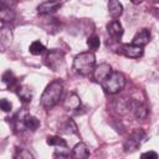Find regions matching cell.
<instances>
[{
	"label": "cell",
	"instance_id": "cell-1",
	"mask_svg": "<svg viewBox=\"0 0 159 159\" xmlns=\"http://www.w3.org/2000/svg\"><path fill=\"white\" fill-rule=\"evenodd\" d=\"M62 92H63V84L60 80H56V81H52L43 91L41 98H40V102H41V106L45 108V109H51L52 107H55L61 96H62Z\"/></svg>",
	"mask_w": 159,
	"mask_h": 159
},
{
	"label": "cell",
	"instance_id": "cell-2",
	"mask_svg": "<svg viewBox=\"0 0 159 159\" xmlns=\"http://www.w3.org/2000/svg\"><path fill=\"white\" fill-rule=\"evenodd\" d=\"M96 67V56L93 52H81L73 58V70L81 76H88L93 73Z\"/></svg>",
	"mask_w": 159,
	"mask_h": 159
},
{
	"label": "cell",
	"instance_id": "cell-3",
	"mask_svg": "<svg viewBox=\"0 0 159 159\" xmlns=\"http://www.w3.org/2000/svg\"><path fill=\"white\" fill-rule=\"evenodd\" d=\"M125 77L122 72L119 71H112V73L101 83L102 88L109 93V94H116L118 92H120L124 86H125Z\"/></svg>",
	"mask_w": 159,
	"mask_h": 159
},
{
	"label": "cell",
	"instance_id": "cell-4",
	"mask_svg": "<svg viewBox=\"0 0 159 159\" xmlns=\"http://www.w3.org/2000/svg\"><path fill=\"white\" fill-rule=\"evenodd\" d=\"M144 138H145V132L143 129H140V128L134 129L124 142V145H123L124 152L132 153V152H135L137 149H139Z\"/></svg>",
	"mask_w": 159,
	"mask_h": 159
},
{
	"label": "cell",
	"instance_id": "cell-5",
	"mask_svg": "<svg viewBox=\"0 0 159 159\" xmlns=\"http://www.w3.org/2000/svg\"><path fill=\"white\" fill-rule=\"evenodd\" d=\"M45 62H46V66L48 68H51L52 71H58L63 66L65 55L60 50H55V48L48 50L46 53V57H45Z\"/></svg>",
	"mask_w": 159,
	"mask_h": 159
},
{
	"label": "cell",
	"instance_id": "cell-6",
	"mask_svg": "<svg viewBox=\"0 0 159 159\" xmlns=\"http://www.w3.org/2000/svg\"><path fill=\"white\" fill-rule=\"evenodd\" d=\"M117 52L125 56V57H129V58H139L143 56V47L142 46H137V45H133V43H124L122 46H119L117 48Z\"/></svg>",
	"mask_w": 159,
	"mask_h": 159
},
{
	"label": "cell",
	"instance_id": "cell-7",
	"mask_svg": "<svg viewBox=\"0 0 159 159\" xmlns=\"http://www.w3.org/2000/svg\"><path fill=\"white\" fill-rule=\"evenodd\" d=\"M133 106H134V102L128 97H119V98H116L113 102V107L116 112L119 114H127L129 111L133 109Z\"/></svg>",
	"mask_w": 159,
	"mask_h": 159
},
{
	"label": "cell",
	"instance_id": "cell-8",
	"mask_svg": "<svg viewBox=\"0 0 159 159\" xmlns=\"http://www.w3.org/2000/svg\"><path fill=\"white\" fill-rule=\"evenodd\" d=\"M111 73H112V67L108 63L103 62V63H99L94 67V71H93L92 75H93V78H94L96 82L102 83Z\"/></svg>",
	"mask_w": 159,
	"mask_h": 159
},
{
	"label": "cell",
	"instance_id": "cell-9",
	"mask_svg": "<svg viewBox=\"0 0 159 159\" xmlns=\"http://www.w3.org/2000/svg\"><path fill=\"white\" fill-rule=\"evenodd\" d=\"M61 7V1L58 0H46L43 2H41L37 6V12L40 15H48L52 14L55 11H57Z\"/></svg>",
	"mask_w": 159,
	"mask_h": 159
},
{
	"label": "cell",
	"instance_id": "cell-10",
	"mask_svg": "<svg viewBox=\"0 0 159 159\" xmlns=\"http://www.w3.org/2000/svg\"><path fill=\"white\" fill-rule=\"evenodd\" d=\"M62 104H63V108L67 111H77L81 107V99L75 92H71L66 96Z\"/></svg>",
	"mask_w": 159,
	"mask_h": 159
},
{
	"label": "cell",
	"instance_id": "cell-11",
	"mask_svg": "<svg viewBox=\"0 0 159 159\" xmlns=\"http://www.w3.org/2000/svg\"><path fill=\"white\" fill-rule=\"evenodd\" d=\"M11 40H12V32L9 27L5 26V24H1V30H0V46H1V50L5 51L10 43H11Z\"/></svg>",
	"mask_w": 159,
	"mask_h": 159
},
{
	"label": "cell",
	"instance_id": "cell-12",
	"mask_svg": "<svg viewBox=\"0 0 159 159\" xmlns=\"http://www.w3.org/2000/svg\"><path fill=\"white\" fill-rule=\"evenodd\" d=\"M149 41H150V32H149L148 29H143V30L138 31V32L134 35V37H133V40H132V43L143 47V46H145Z\"/></svg>",
	"mask_w": 159,
	"mask_h": 159
},
{
	"label": "cell",
	"instance_id": "cell-13",
	"mask_svg": "<svg viewBox=\"0 0 159 159\" xmlns=\"http://www.w3.org/2000/svg\"><path fill=\"white\" fill-rule=\"evenodd\" d=\"M107 31L113 39L119 40L123 35V26L118 20H113L107 25Z\"/></svg>",
	"mask_w": 159,
	"mask_h": 159
},
{
	"label": "cell",
	"instance_id": "cell-14",
	"mask_svg": "<svg viewBox=\"0 0 159 159\" xmlns=\"http://www.w3.org/2000/svg\"><path fill=\"white\" fill-rule=\"evenodd\" d=\"M72 157L76 159H86L89 157V149L86 143H77L72 149Z\"/></svg>",
	"mask_w": 159,
	"mask_h": 159
},
{
	"label": "cell",
	"instance_id": "cell-15",
	"mask_svg": "<svg viewBox=\"0 0 159 159\" xmlns=\"http://www.w3.org/2000/svg\"><path fill=\"white\" fill-rule=\"evenodd\" d=\"M58 128H60V130L62 133H66V134H75V133H77V125H76L75 120L71 119V118H66L65 120H62L60 123Z\"/></svg>",
	"mask_w": 159,
	"mask_h": 159
},
{
	"label": "cell",
	"instance_id": "cell-16",
	"mask_svg": "<svg viewBox=\"0 0 159 159\" xmlns=\"http://www.w3.org/2000/svg\"><path fill=\"white\" fill-rule=\"evenodd\" d=\"M108 12L112 17L117 19L123 14V5L118 0H108Z\"/></svg>",
	"mask_w": 159,
	"mask_h": 159
},
{
	"label": "cell",
	"instance_id": "cell-17",
	"mask_svg": "<svg viewBox=\"0 0 159 159\" xmlns=\"http://www.w3.org/2000/svg\"><path fill=\"white\" fill-rule=\"evenodd\" d=\"M16 94L19 96V98L22 101V102H31L32 99V91L30 87L25 86V84H20L16 87Z\"/></svg>",
	"mask_w": 159,
	"mask_h": 159
},
{
	"label": "cell",
	"instance_id": "cell-18",
	"mask_svg": "<svg viewBox=\"0 0 159 159\" xmlns=\"http://www.w3.org/2000/svg\"><path fill=\"white\" fill-rule=\"evenodd\" d=\"M132 111H133L134 117H135L138 120L145 119L147 116H148V108H147V106L143 104V103H134Z\"/></svg>",
	"mask_w": 159,
	"mask_h": 159
},
{
	"label": "cell",
	"instance_id": "cell-19",
	"mask_svg": "<svg viewBox=\"0 0 159 159\" xmlns=\"http://www.w3.org/2000/svg\"><path fill=\"white\" fill-rule=\"evenodd\" d=\"M24 123H25V128H26V129H30V130H32V132H35V130L40 127V120H39L36 117H34V116H31V114H29V113L25 116Z\"/></svg>",
	"mask_w": 159,
	"mask_h": 159
},
{
	"label": "cell",
	"instance_id": "cell-20",
	"mask_svg": "<svg viewBox=\"0 0 159 159\" xmlns=\"http://www.w3.org/2000/svg\"><path fill=\"white\" fill-rule=\"evenodd\" d=\"M46 143L48 145H53V147H63V148L67 147V142L63 138H61L60 135H48L46 138Z\"/></svg>",
	"mask_w": 159,
	"mask_h": 159
},
{
	"label": "cell",
	"instance_id": "cell-21",
	"mask_svg": "<svg viewBox=\"0 0 159 159\" xmlns=\"http://www.w3.org/2000/svg\"><path fill=\"white\" fill-rule=\"evenodd\" d=\"M27 114L26 111H20L15 118H14V124H15V129L16 130H24L25 128V123H24V119H25V116Z\"/></svg>",
	"mask_w": 159,
	"mask_h": 159
},
{
	"label": "cell",
	"instance_id": "cell-22",
	"mask_svg": "<svg viewBox=\"0 0 159 159\" xmlns=\"http://www.w3.org/2000/svg\"><path fill=\"white\" fill-rule=\"evenodd\" d=\"M29 51H30V53L37 56V55H41V53L45 51V46H43L40 41H34V42H31V45L29 46Z\"/></svg>",
	"mask_w": 159,
	"mask_h": 159
},
{
	"label": "cell",
	"instance_id": "cell-23",
	"mask_svg": "<svg viewBox=\"0 0 159 159\" xmlns=\"http://www.w3.org/2000/svg\"><path fill=\"white\" fill-rule=\"evenodd\" d=\"M1 80H2V83L6 86V87H12L14 84H15V82H16V78H15V76H14V73L11 72V71H6L4 75H2V77H1Z\"/></svg>",
	"mask_w": 159,
	"mask_h": 159
},
{
	"label": "cell",
	"instance_id": "cell-24",
	"mask_svg": "<svg viewBox=\"0 0 159 159\" xmlns=\"http://www.w3.org/2000/svg\"><path fill=\"white\" fill-rule=\"evenodd\" d=\"M14 158H16V159H32L34 155H32L27 149L17 148V149H16V153L14 154Z\"/></svg>",
	"mask_w": 159,
	"mask_h": 159
},
{
	"label": "cell",
	"instance_id": "cell-25",
	"mask_svg": "<svg viewBox=\"0 0 159 159\" xmlns=\"http://www.w3.org/2000/svg\"><path fill=\"white\" fill-rule=\"evenodd\" d=\"M87 45L91 50H97L101 45V41H99V37L97 35H91L88 39H87Z\"/></svg>",
	"mask_w": 159,
	"mask_h": 159
},
{
	"label": "cell",
	"instance_id": "cell-26",
	"mask_svg": "<svg viewBox=\"0 0 159 159\" xmlns=\"http://www.w3.org/2000/svg\"><path fill=\"white\" fill-rule=\"evenodd\" d=\"M17 0H0V9L1 10H11L16 5Z\"/></svg>",
	"mask_w": 159,
	"mask_h": 159
},
{
	"label": "cell",
	"instance_id": "cell-27",
	"mask_svg": "<svg viewBox=\"0 0 159 159\" xmlns=\"http://www.w3.org/2000/svg\"><path fill=\"white\" fill-rule=\"evenodd\" d=\"M0 107H1V109H2L4 112H10L11 108H12V104H11V102L7 101L6 98H2V99L0 101Z\"/></svg>",
	"mask_w": 159,
	"mask_h": 159
},
{
	"label": "cell",
	"instance_id": "cell-28",
	"mask_svg": "<svg viewBox=\"0 0 159 159\" xmlns=\"http://www.w3.org/2000/svg\"><path fill=\"white\" fill-rule=\"evenodd\" d=\"M142 158H153V159H158L159 155H158L155 152H147V153H143V154H142Z\"/></svg>",
	"mask_w": 159,
	"mask_h": 159
},
{
	"label": "cell",
	"instance_id": "cell-29",
	"mask_svg": "<svg viewBox=\"0 0 159 159\" xmlns=\"http://www.w3.org/2000/svg\"><path fill=\"white\" fill-rule=\"evenodd\" d=\"M133 4H140V2H143L144 0H130Z\"/></svg>",
	"mask_w": 159,
	"mask_h": 159
},
{
	"label": "cell",
	"instance_id": "cell-30",
	"mask_svg": "<svg viewBox=\"0 0 159 159\" xmlns=\"http://www.w3.org/2000/svg\"><path fill=\"white\" fill-rule=\"evenodd\" d=\"M154 1H155V2H159V0H154Z\"/></svg>",
	"mask_w": 159,
	"mask_h": 159
}]
</instances>
